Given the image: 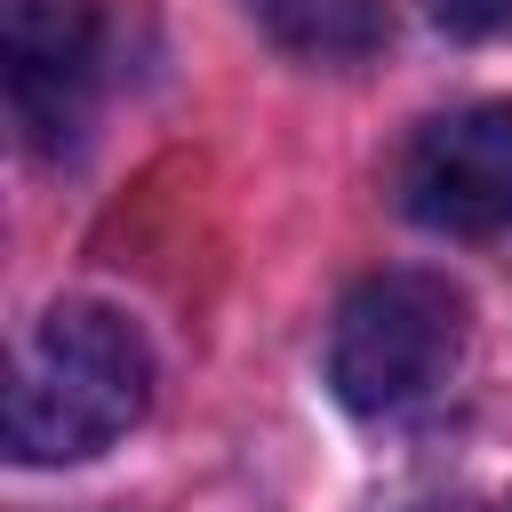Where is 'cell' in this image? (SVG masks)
I'll list each match as a JSON object with an SVG mask.
<instances>
[{
	"mask_svg": "<svg viewBox=\"0 0 512 512\" xmlns=\"http://www.w3.org/2000/svg\"><path fill=\"white\" fill-rule=\"evenodd\" d=\"M504 512H512V504H504Z\"/></svg>",
	"mask_w": 512,
	"mask_h": 512,
	"instance_id": "ba28073f",
	"label": "cell"
},
{
	"mask_svg": "<svg viewBox=\"0 0 512 512\" xmlns=\"http://www.w3.org/2000/svg\"><path fill=\"white\" fill-rule=\"evenodd\" d=\"M8 104L32 152H72L96 104V16L88 0H8Z\"/></svg>",
	"mask_w": 512,
	"mask_h": 512,
	"instance_id": "277c9868",
	"label": "cell"
},
{
	"mask_svg": "<svg viewBox=\"0 0 512 512\" xmlns=\"http://www.w3.org/2000/svg\"><path fill=\"white\" fill-rule=\"evenodd\" d=\"M464 360V296L440 272H368L328 328V384L352 416L432 400Z\"/></svg>",
	"mask_w": 512,
	"mask_h": 512,
	"instance_id": "7a4b0ae2",
	"label": "cell"
},
{
	"mask_svg": "<svg viewBox=\"0 0 512 512\" xmlns=\"http://www.w3.org/2000/svg\"><path fill=\"white\" fill-rule=\"evenodd\" d=\"M392 192L424 232H448V240L504 232L512 224V104L480 96V104L432 112L400 144Z\"/></svg>",
	"mask_w": 512,
	"mask_h": 512,
	"instance_id": "3957f363",
	"label": "cell"
},
{
	"mask_svg": "<svg viewBox=\"0 0 512 512\" xmlns=\"http://www.w3.org/2000/svg\"><path fill=\"white\" fill-rule=\"evenodd\" d=\"M256 24L272 48L304 64H368L384 48V0H256Z\"/></svg>",
	"mask_w": 512,
	"mask_h": 512,
	"instance_id": "5b68a950",
	"label": "cell"
},
{
	"mask_svg": "<svg viewBox=\"0 0 512 512\" xmlns=\"http://www.w3.org/2000/svg\"><path fill=\"white\" fill-rule=\"evenodd\" d=\"M424 512H504V504H424Z\"/></svg>",
	"mask_w": 512,
	"mask_h": 512,
	"instance_id": "52a82bcc",
	"label": "cell"
},
{
	"mask_svg": "<svg viewBox=\"0 0 512 512\" xmlns=\"http://www.w3.org/2000/svg\"><path fill=\"white\" fill-rule=\"evenodd\" d=\"M152 408V352L112 304H56L8 368V456L80 464L104 456Z\"/></svg>",
	"mask_w": 512,
	"mask_h": 512,
	"instance_id": "6da1fadb",
	"label": "cell"
},
{
	"mask_svg": "<svg viewBox=\"0 0 512 512\" xmlns=\"http://www.w3.org/2000/svg\"><path fill=\"white\" fill-rule=\"evenodd\" d=\"M432 24L456 40H504L512 32V0H432Z\"/></svg>",
	"mask_w": 512,
	"mask_h": 512,
	"instance_id": "8992f818",
	"label": "cell"
}]
</instances>
